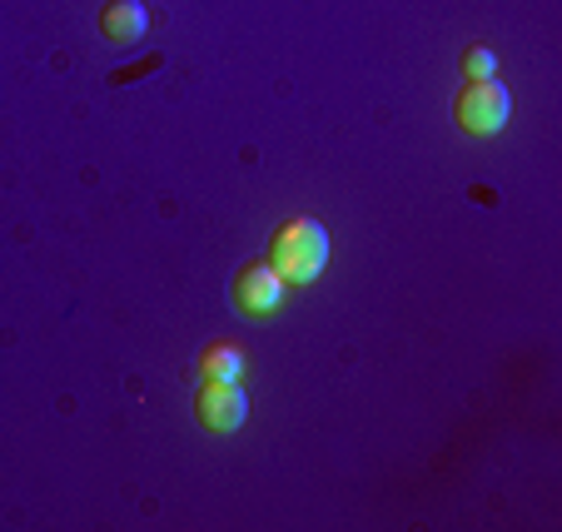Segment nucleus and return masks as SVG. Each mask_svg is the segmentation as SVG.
Returning a JSON list of instances; mask_svg holds the SVG:
<instances>
[{"instance_id":"obj_3","label":"nucleus","mask_w":562,"mask_h":532,"mask_svg":"<svg viewBox=\"0 0 562 532\" xmlns=\"http://www.w3.org/2000/svg\"><path fill=\"white\" fill-rule=\"evenodd\" d=\"M229 298H234V309H245V314H274L284 304V279L274 274L269 259H259V264H245L234 274Z\"/></svg>"},{"instance_id":"obj_5","label":"nucleus","mask_w":562,"mask_h":532,"mask_svg":"<svg viewBox=\"0 0 562 532\" xmlns=\"http://www.w3.org/2000/svg\"><path fill=\"white\" fill-rule=\"evenodd\" d=\"M145 31H149L145 0H110L105 11H100V35L110 45H135V41H145Z\"/></svg>"},{"instance_id":"obj_1","label":"nucleus","mask_w":562,"mask_h":532,"mask_svg":"<svg viewBox=\"0 0 562 532\" xmlns=\"http://www.w3.org/2000/svg\"><path fill=\"white\" fill-rule=\"evenodd\" d=\"M269 264L284 284H314L329 264V229L318 219H289L269 239Z\"/></svg>"},{"instance_id":"obj_6","label":"nucleus","mask_w":562,"mask_h":532,"mask_svg":"<svg viewBox=\"0 0 562 532\" xmlns=\"http://www.w3.org/2000/svg\"><path fill=\"white\" fill-rule=\"evenodd\" d=\"M239 373H245V349H234V343H210V349L200 353L204 384H239Z\"/></svg>"},{"instance_id":"obj_7","label":"nucleus","mask_w":562,"mask_h":532,"mask_svg":"<svg viewBox=\"0 0 562 532\" xmlns=\"http://www.w3.org/2000/svg\"><path fill=\"white\" fill-rule=\"evenodd\" d=\"M493 70H498V55H493L488 45H468L463 50V75L468 80H488Z\"/></svg>"},{"instance_id":"obj_2","label":"nucleus","mask_w":562,"mask_h":532,"mask_svg":"<svg viewBox=\"0 0 562 532\" xmlns=\"http://www.w3.org/2000/svg\"><path fill=\"white\" fill-rule=\"evenodd\" d=\"M508 115H513V95L503 80H493V75L488 80H468L453 100V120L477 139H493L503 125H508Z\"/></svg>"},{"instance_id":"obj_4","label":"nucleus","mask_w":562,"mask_h":532,"mask_svg":"<svg viewBox=\"0 0 562 532\" xmlns=\"http://www.w3.org/2000/svg\"><path fill=\"white\" fill-rule=\"evenodd\" d=\"M194 418H200L210 433H234L245 428L249 418V398L239 384H204L200 398H194Z\"/></svg>"}]
</instances>
